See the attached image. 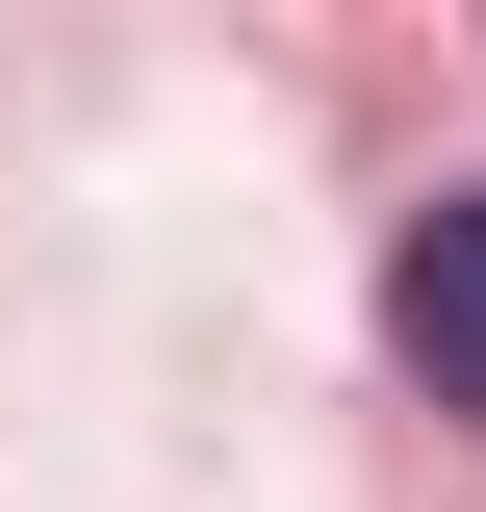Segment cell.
<instances>
[{
  "instance_id": "obj_1",
  "label": "cell",
  "mask_w": 486,
  "mask_h": 512,
  "mask_svg": "<svg viewBox=\"0 0 486 512\" xmlns=\"http://www.w3.org/2000/svg\"><path fill=\"white\" fill-rule=\"evenodd\" d=\"M384 333H410V384L486 436V180H435V205H410V256H384Z\"/></svg>"
}]
</instances>
